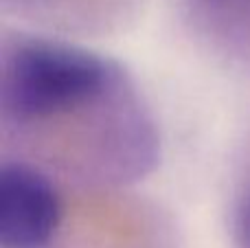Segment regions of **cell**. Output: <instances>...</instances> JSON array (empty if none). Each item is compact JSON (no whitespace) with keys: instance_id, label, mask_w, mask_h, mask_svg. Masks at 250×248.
Here are the masks:
<instances>
[{"instance_id":"6da1fadb","label":"cell","mask_w":250,"mask_h":248,"mask_svg":"<svg viewBox=\"0 0 250 248\" xmlns=\"http://www.w3.org/2000/svg\"><path fill=\"white\" fill-rule=\"evenodd\" d=\"M0 156L83 187H138L160 165L156 112L134 73L82 38L4 22Z\"/></svg>"},{"instance_id":"7a4b0ae2","label":"cell","mask_w":250,"mask_h":248,"mask_svg":"<svg viewBox=\"0 0 250 248\" xmlns=\"http://www.w3.org/2000/svg\"><path fill=\"white\" fill-rule=\"evenodd\" d=\"M147 0H0L4 22L70 38L121 33L143 16Z\"/></svg>"},{"instance_id":"3957f363","label":"cell","mask_w":250,"mask_h":248,"mask_svg":"<svg viewBox=\"0 0 250 248\" xmlns=\"http://www.w3.org/2000/svg\"><path fill=\"white\" fill-rule=\"evenodd\" d=\"M198 46L220 66L250 77V0H173Z\"/></svg>"},{"instance_id":"277c9868","label":"cell","mask_w":250,"mask_h":248,"mask_svg":"<svg viewBox=\"0 0 250 248\" xmlns=\"http://www.w3.org/2000/svg\"><path fill=\"white\" fill-rule=\"evenodd\" d=\"M229 228L233 248H250V136L244 145L230 191Z\"/></svg>"}]
</instances>
